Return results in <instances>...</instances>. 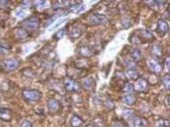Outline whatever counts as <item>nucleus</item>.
Segmentation results:
<instances>
[{
	"instance_id": "obj_1",
	"label": "nucleus",
	"mask_w": 170,
	"mask_h": 127,
	"mask_svg": "<svg viewBox=\"0 0 170 127\" xmlns=\"http://www.w3.org/2000/svg\"><path fill=\"white\" fill-rule=\"evenodd\" d=\"M39 24H40V21H39L38 17L32 16V17H30V18L24 20L21 25H22L26 30H29V31H35L36 29H38Z\"/></svg>"
},
{
	"instance_id": "obj_2",
	"label": "nucleus",
	"mask_w": 170,
	"mask_h": 127,
	"mask_svg": "<svg viewBox=\"0 0 170 127\" xmlns=\"http://www.w3.org/2000/svg\"><path fill=\"white\" fill-rule=\"evenodd\" d=\"M23 96L25 99H27L28 101H38L41 97V93L37 90H24L23 91Z\"/></svg>"
},
{
	"instance_id": "obj_3",
	"label": "nucleus",
	"mask_w": 170,
	"mask_h": 127,
	"mask_svg": "<svg viewBox=\"0 0 170 127\" xmlns=\"http://www.w3.org/2000/svg\"><path fill=\"white\" fill-rule=\"evenodd\" d=\"M147 65L155 73H159L162 70V66H161L160 62L154 57H150L149 59H147Z\"/></svg>"
},
{
	"instance_id": "obj_4",
	"label": "nucleus",
	"mask_w": 170,
	"mask_h": 127,
	"mask_svg": "<svg viewBox=\"0 0 170 127\" xmlns=\"http://www.w3.org/2000/svg\"><path fill=\"white\" fill-rule=\"evenodd\" d=\"M64 85L65 88L68 91H78L80 89V85L79 83L72 80L71 78H65L64 79Z\"/></svg>"
},
{
	"instance_id": "obj_5",
	"label": "nucleus",
	"mask_w": 170,
	"mask_h": 127,
	"mask_svg": "<svg viewBox=\"0 0 170 127\" xmlns=\"http://www.w3.org/2000/svg\"><path fill=\"white\" fill-rule=\"evenodd\" d=\"M106 21V16L103 14H99V13H95V14L91 15L89 17V22L91 24H100Z\"/></svg>"
},
{
	"instance_id": "obj_6",
	"label": "nucleus",
	"mask_w": 170,
	"mask_h": 127,
	"mask_svg": "<svg viewBox=\"0 0 170 127\" xmlns=\"http://www.w3.org/2000/svg\"><path fill=\"white\" fill-rule=\"evenodd\" d=\"M18 65H19L18 60L15 58H8L4 61V67H5V69L8 70V71L16 69L18 67Z\"/></svg>"
},
{
	"instance_id": "obj_7",
	"label": "nucleus",
	"mask_w": 170,
	"mask_h": 127,
	"mask_svg": "<svg viewBox=\"0 0 170 127\" xmlns=\"http://www.w3.org/2000/svg\"><path fill=\"white\" fill-rule=\"evenodd\" d=\"M11 118V110L7 108L0 107V119L9 121Z\"/></svg>"
},
{
	"instance_id": "obj_8",
	"label": "nucleus",
	"mask_w": 170,
	"mask_h": 127,
	"mask_svg": "<svg viewBox=\"0 0 170 127\" xmlns=\"http://www.w3.org/2000/svg\"><path fill=\"white\" fill-rule=\"evenodd\" d=\"M131 127H146V121L141 117H134L131 121Z\"/></svg>"
},
{
	"instance_id": "obj_9",
	"label": "nucleus",
	"mask_w": 170,
	"mask_h": 127,
	"mask_svg": "<svg viewBox=\"0 0 170 127\" xmlns=\"http://www.w3.org/2000/svg\"><path fill=\"white\" fill-rule=\"evenodd\" d=\"M47 106L50 111H57L59 108V102L56 99H49L48 102H47Z\"/></svg>"
},
{
	"instance_id": "obj_10",
	"label": "nucleus",
	"mask_w": 170,
	"mask_h": 127,
	"mask_svg": "<svg viewBox=\"0 0 170 127\" xmlns=\"http://www.w3.org/2000/svg\"><path fill=\"white\" fill-rule=\"evenodd\" d=\"M70 125L72 127H80L83 125V120H82L80 117L74 115V116H72L71 120H70Z\"/></svg>"
},
{
	"instance_id": "obj_11",
	"label": "nucleus",
	"mask_w": 170,
	"mask_h": 127,
	"mask_svg": "<svg viewBox=\"0 0 170 127\" xmlns=\"http://www.w3.org/2000/svg\"><path fill=\"white\" fill-rule=\"evenodd\" d=\"M130 56H131V59L134 61H138L141 59V51L138 49V48H133L130 52Z\"/></svg>"
},
{
	"instance_id": "obj_12",
	"label": "nucleus",
	"mask_w": 170,
	"mask_h": 127,
	"mask_svg": "<svg viewBox=\"0 0 170 127\" xmlns=\"http://www.w3.org/2000/svg\"><path fill=\"white\" fill-rule=\"evenodd\" d=\"M135 96L134 95H131V94H127L125 95L123 99H122V101H123L124 104L128 105V106H130V105H133L135 103Z\"/></svg>"
},
{
	"instance_id": "obj_13",
	"label": "nucleus",
	"mask_w": 170,
	"mask_h": 127,
	"mask_svg": "<svg viewBox=\"0 0 170 127\" xmlns=\"http://www.w3.org/2000/svg\"><path fill=\"white\" fill-rule=\"evenodd\" d=\"M157 28L160 32L166 33L168 31V24L165 20H159L158 23H157Z\"/></svg>"
},
{
	"instance_id": "obj_14",
	"label": "nucleus",
	"mask_w": 170,
	"mask_h": 127,
	"mask_svg": "<svg viewBox=\"0 0 170 127\" xmlns=\"http://www.w3.org/2000/svg\"><path fill=\"white\" fill-rule=\"evenodd\" d=\"M136 89L138 91H143V90H145L146 89V87H147V82L144 80V79H139L137 80L136 82Z\"/></svg>"
},
{
	"instance_id": "obj_15",
	"label": "nucleus",
	"mask_w": 170,
	"mask_h": 127,
	"mask_svg": "<svg viewBox=\"0 0 170 127\" xmlns=\"http://www.w3.org/2000/svg\"><path fill=\"white\" fill-rule=\"evenodd\" d=\"M125 65L129 70H135L136 69V62L130 58V59H125Z\"/></svg>"
},
{
	"instance_id": "obj_16",
	"label": "nucleus",
	"mask_w": 170,
	"mask_h": 127,
	"mask_svg": "<svg viewBox=\"0 0 170 127\" xmlns=\"http://www.w3.org/2000/svg\"><path fill=\"white\" fill-rule=\"evenodd\" d=\"M83 87H85L86 89H91L92 88V86H93V80H92V78H90V77H88V78H85V79L83 80Z\"/></svg>"
},
{
	"instance_id": "obj_17",
	"label": "nucleus",
	"mask_w": 170,
	"mask_h": 127,
	"mask_svg": "<svg viewBox=\"0 0 170 127\" xmlns=\"http://www.w3.org/2000/svg\"><path fill=\"white\" fill-rule=\"evenodd\" d=\"M16 35H17V37H18L19 39H24L27 37V31L22 28H18V29H16Z\"/></svg>"
},
{
	"instance_id": "obj_18",
	"label": "nucleus",
	"mask_w": 170,
	"mask_h": 127,
	"mask_svg": "<svg viewBox=\"0 0 170 127\" xmlns=\"http://www.w3.org/2000/svg\"><path fill=\"white\" fill-rule=\"evenodd\" d=\"M10 50V46L6 43L0 42V54H6Z\"/></svg>"
},
{
	"instance_id": "obj_19",
	"label": "nucleus",
	"mask_w": 170,
	"mask_h": 127,
	"mask_svg": "<svg viewBox=\"0 0 170 127\" xmlns=\"http://www.w3.org/2000/svg\"><path fill=\"white\" fill-rule=\"evenodd\" d=\"M66 21H67V19H66V18L60 19V20H58V21H57V23H55L54 25H52L48 30H49V31H52V30H54V29H57V28L59 27V26H61V25H62L64 22H66Z\"/></svg>"
},
{
	"instance_id": "obj_20",
	"label": "nucleus",
	"mask_w": 170,
	"mask_h": 127,
	"mask_svg": "<svg viewBox=\"0 0 170 127\" xmlns=\"http://www.w3.org/2000/svg\"><path fill=\"white\" fill-rule=\"evenodd\" d=\"M126 74H127L130 79L135 80V79H137L138 78V74H137L136 71H135V70H127V71H126Z\"/></svg>"
},
{
	"instance_id": "obj_21",
	"label": "nucleus",
	"mask_w": 170,
	"mask_h": 127,
	"mask_svg": "<svg viewBox=\"0 0 170 127\" xmlns=\"http://www.w3.org/2000/svg\"><path fill=\"white\" fill-rule=\"evenodd\" d=\"M134 115V112L132 110H130V109H124L123 111H122V116H123V118H130L132 117Z\"/></svg>"
},
{
	"instance_id": "obj_22",
	"label": "nucleus",
	"mask_w": 170,
	"mask_h": 127,
	"mask_svg": "<svg viewBox=\"0 0 170 127\" xmlns=\"http://www.w3.org/2000/svg\"><path fill=\"white\" fill-rule=\"evenodd\" d=\"M123 90H124V92H126V93H132L133 90H134V87H133V85L131 84V83H126V85L124 86Z\"/></svg>"
},
{
	"instance_id": "obj_23",
	"label": "nucleus",
	"mask_w": 170,
	"mask_h": 127,
	"mask_svg": "<svg viewBox=\"0 0 170 127\" xmlns=\"http://www.w3.org/2000/svg\"><path fill=\"white\" fill-rule=\"evenodd\" d=\"M80 35H81V30H79V29H73L70 32V36L72 38H77V37H79Z\"/></svg>"
},
{
	"instance_id": "obj_24",
	"label": "nucleus",
	"mask_w": 170,
	"mask_h": 127,
	"mask_svg": "<svg viewBox=\"0 0 170 127\" xmlns=\"http://www.w3.org/2000/svg\"><path fill=\"white\" fill-rule=\"evenodd\" d=\"M64 34H65V29H61L54 35V38L55 39H60V38H62L64 36Z\"/></svg>"
},
{
	"instance_id": "obj_25",
	"label": "nucleus",
	"mask_w": 170,
	"mask_h": 127,
	"mask_svg": "<svg viewBox=\"0 0 170 127\" xmlns=\"http://www.w3.org/2000/svg\"><path fill=\"white\" fill-rule=\"evenodd\" d=\"M25 15H26V11L23 10V9H19V10H17L15 12L16 17H20V18H22V17H24Z\"/></svg>"
},
{
	"instance_id": "obj_26",
	"label": "nucleus",
	"mask_w": 170,
	"mask_h": 127,
	"mask_svg": "<svg viewBox=\"0 0 170 127\" xmlns=\"http://www.w3.org/2000/svg\"><path fill=\"white\" fill-rule=\"evenodd\" d=\"M169 75H166L164 78H163V85L165 86V88H166L167 90L169 89V85H170V83H169Z\"/></svg>"
},
{
	"instance_id": "obj_27",
	"label": "nucleus",
	"mask_w": 170,
	"mask_h": 127,
	"mask_svg": "<svg viewBox=\"0 0 170 127\" xmlns=\"http://www.w3.org/2000/svg\"><path fill=\"white\" fill-rule=\"evenodd\" d=\"M20 127H32L31 122H29L28 120H23L20 123Z\"/></svg>"
},
{
	"instance_id": "obj_28",
	"label": "nucleus",
	"mask_w": 170,
	"mask_h": 127,
	"mask_svg": "<svg viewBox=\"0 0 170 127\" xmlns=\"http://www.w3.org/2000/svg\"><path fill=\"white\" fill-rule=\"evenodd\" d=\"M156 53H157L158 56L161 55V49H160V47H159L158 45H155V46L153 47V54L156 55Z\"/></svg>"
},
{
	"instance_id": "obj_29",
	"label": "nucleus",
	"mask_w": 170,
	"mask_h": 127,
	"mask_svg": "<svg viewBox=\"0 0 170 127\" xmlns=\"http://www.w3.org/2000/svg\"><path fill=\"white\" fill-rule=\"evenodd\" d=\"M130 25H131V23H130V21H129V20L125 19V20L122 21V26H123L124 28H128V27H130Z\"/></svg>"
},
{
	"instance_id": "obj_30",
	"label": "nucleus",
	"mask_w": 170,
	"mask_h": 127,
	"mask_svg": "<svg viewBox=\"0 0 170 127\" xmlns=\"http://www.w3.org/2000/svg\"><path fill=\"white\" fill-rule=\"evenodd\" d=\"M113 127H127L125 124H123L122 122H120V121H117V122H115L114 123V125H113Z\"/></svg>"
},
{
	"instance_id": "obj_31",
	"label": "nucleus",
	"mask_w": 170,
	"mask_h": 127,
	"mask_svg": "<svg viewBox=\"0 0 170 127\" xmlns=\"http://www.w3.org/2000/svg\"><path fill=\"white\" fill-rule=\"evenodd\" d=\"M166 66H167V69L169 70V58L166 59Z\"/></svg>"
},
{
	"instance_id": "obj_32",
	"label": "nucleus",
	"mask_w": 170,
	"mask_h": 127,
	"mask_svg": "<svg viewBox=\"0 0 170 127\" xmlns=\"http://www.w3.org/2000/svg\"><path fill=\"white\" fill-rule=\"evenodd\" d=\"M86 127H95V126H93V125H88V126H86Z\"/></svg>"
}]
</instances>
